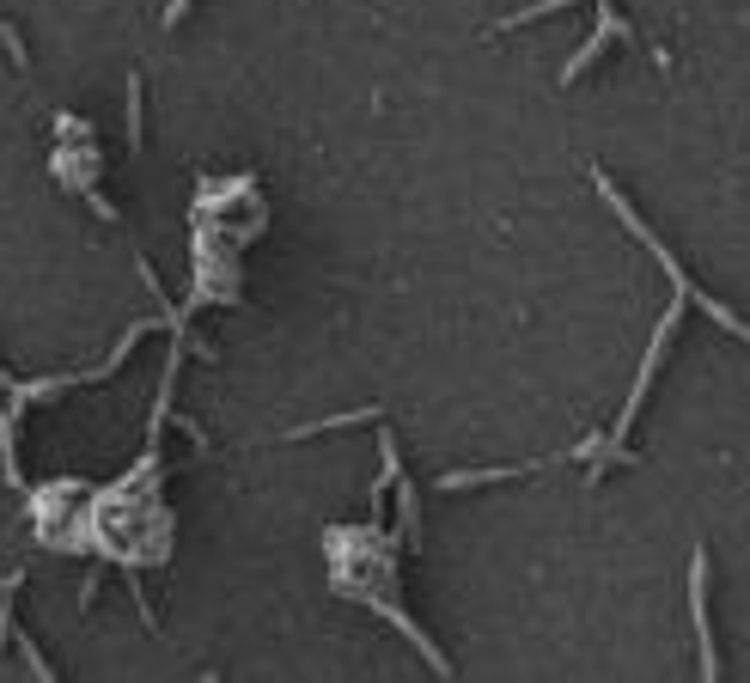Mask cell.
Segmentation results:
<instances>
[{
  "label": "cell",
  "mask_w": 750,
  "mask_h": 683,
  "mask_svg": "<svg viewBox=\"0 0 750 683\" xmlns=\"http://www.w3.org/2000/svg\"><path fill=\"white\" fill-rule=\"evenodd\" d=\"M391 500H397V513H403V531H397V544L403 549H421V495H416V482H409V470H397L391 476Z\"/></svg>",
  "instance_id": "obj_5"
},
{
  "label": "cell",
  "mask_w": 750,
  "mask_h": 683,
  "mask_svg": "<svg viewBox=\"0 0 750 683\" xmlns=\"http://www.w3.org/2000/svg\"><path fill=\"white\" fill-rule=\"evenodd\" d=\"M189 7H196V0H172V7H165V19H159V25H165V31H172V25H184V12H189Z\"/></svg>",
  "instance_id": "obj_10"
},
{
  "label": "cell",
  "mask_w": 750,
  "mask_h": 683,
  "mask_svg": "<svg viewBox=\"0 0 750 683\" xmlns=\"http://www.w3.org/2000/svg\"><path fill=\"white\" fill-rule=\"evenodd\" d=\"M537 464H500V470H446L439 476V495H464V488H483V482H519V476H532Z\"/></svg>",
  "instance_id": "obj_6"
},
{
  "label": "cell",
  "mask_w": 750,
  "mask_h": 683,
  "mask_svg": "<svg viewBox=\"0 0 750 683\" xmlns=\"http://www.w3.org/2000/svg\"><path fill=\"white\" fill-rule=\"evenodd\" d=\"M611 43H635V25H629L623 12L611 7V0H598V31H592L586 43H579V56H574V61H567V68H562V86H574L579 74H586V68H592V61H598V56H604V49H611Z\"/></svg>",
  "instance_id": "obj_4"
},
{
  "label": "cell",
  "mask_w": 750,
  "mask_h": 683,
  "mask_svg": "<svg viewBox=\"0 0 750 683\" xmlns=\"http://www.w3.org/2000/svg\"><path fill=\"white\" fill-rule=\"evenodd\" d=\"M128 140L140 147V80H128Z\"/></svg>",
  "instance_id": "obj_9"
},
{
  "label": "cell",
  "mask_w": 750,
  "mask_h": 683,
  "mask_svg": "<svg viewBox=\"0 0 750 683\" xmlns=\"http://www.w3.org/2000/svg\"><path fill=\"white\" fill-rule=\"evenodd\" d=\"M592 184H598V196H604V202H611V208H616V221H623V226H629V232H635V238L646 244V251H653V263H659V269H665V275H671V287H678V300H683V305H702V312L714 318L720 330H732V336H744V348H750V324H744V318H732V312H727V305H720V300H708L702 287H690V275H683V269H678V256H671L665 244H659V232H646V221H641L635 208H629V196H623V189L611 184V172H598V165H592Z\"/></svg>",
  "instance_id": "obj_1"
},
{
  "label": "cell",
  "mask_w": 750,
  "mask_h": 683,
  "mask_svg": "<svg viewBox=\"0 0 750 683\" xmlns=\"http://www.w3.org/2000/svg\"><path fill=\"white\" fill-rule=\"evenodd\" d=\"M678 324H683V300H678V305H671V312H665V318H659L653 342H646V360H641V372H635V391H629L623 416H616V433H611V440H616V446H623V440H629V428H635V416H641L646 391H653L659 367H665V348H671V336H678Z\"/></svg>",
  "instance_id": "obj_2"
},
{
  "label": "cell",
  "mask_w": 750,
  "mask_h": 683,
  "mask_svg": "<svg viewBox=\"0 0 750 683\" xmlns=\"http://www.w3.org/2000/svg\"><path fill=\"white\" fill-rule=\"evenodd\" d=\"M562 7H574V0H537V7H519V12H507V19L495 25V31H519V25L543 19V12H562Z\"/></svg>",
  "instance_id": "obj_8"
},
{
  "label": "cell",
  "mask_w": 750,
  "mask_h": 683,
  "mask_svg": "<svg viewBox=\"0 0 750 683\" xmlns=\"http://www.w3.org/2000/svg\"><path fill=\"white\" fill-rule=\"evenodd\" d=\"M690 616H695V653H702V677H720L714 616H708V549H702V544H695V556H690Z\"/></svg>",
  "instance_id": "obj_3"
},
{
  "label": "cell",
  "mask_w": 750,
  "mask_h": 683,
  "mask_svg": "<svg viewBox=\"0 0 750 683\" xmlns=\"http://www.w3.org/2000/svg\"><path fill=\"white\" fill-rule=\"evenodd\" d=\"M354 421H384V409H379V403H367V409H354V416H330V421H312V428H300V433H293V440H318V433L354 428Z\"/></svg>",
  "instance_id": "obj_7"
}]
</instances>
